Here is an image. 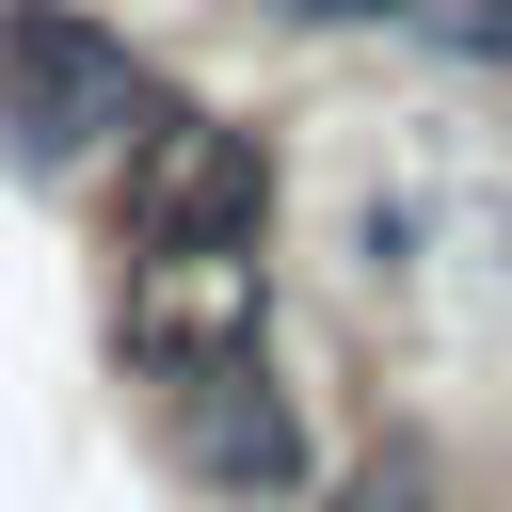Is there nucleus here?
<instances>
[{"label": "nucleus", "mask_w": 512, "mask_h": 512, "mask_svg": "<svg viewBox=\"0 0 512 512\" xmlns=\"http://www.w3.org/2000/svg\"><path fill=\"white\" fill-rule=\"evenodd\" d=\"M256 208H272V160H256V128H224V112H192V96H144V128H128V176H112L128 272H144V256H256Z\"/></svg>", "instance_id": "2"}, {"label": "nucleus", "mask_w": 512, "mask_h": 512, "mask_svg": "<svg viewBox=\"0 0 512 512\" xmlns=\"http://www.w3.org/2000/svg\"><path fill=\"white\" fill-rule=\"evenodd\" d=\"M352 16H384V32H416L448 64H512V0H352Z\"/></svg>", "instance_id": "5"}, {"label": "nucleus", "mask_w": 512, "mask_h": 512, "mask_svg": "<svg viewBox=\"0 0 512 512\" xmlns=\"http://www.w3.org/2000/svg\"><path fill=\"white\" fill-rule=\"evenodd\" d=\"M128 352H144L160 384L256 352V256H144V272H128Z\"/></svg>", "instance_id": "4"}, {"label": "nucleus", "mask_w": 512, "mask_h": 512, "mask_svg": "<svg viewBox=\"0 0 512 512\" xmlns=\"http://www.w3.org/2000/svg\"><path fill=\"white\" fill-rule=\"evenodd\" d=\"M144 48L80 0H0V160L16 176H80L96 144L144 128Z\"/></svg>", "instance_id": "1"}, {"label": "nucleus", "mask_w": 512, "mask_h": 512, "mask_svg": "<svg viewBox=\"0 0 512 512\" xmlns=\"http://www.w3.org/2000/svg\"><path fill=\"white\" fill-rule=\"evenodd\" d=\"M320 512H448V496H432V464H416V448H384V464H352Z\"/></svg>", "instance_id": "6"}, {"label": "nucleus", "mask_w": 512, "mask_h": 512, "mask_svg": "<svg viewBox=\"0 0 512 512\" xmlns=\"http://www.w3.org/2000/svg\"><path fill=\"white\" fill-rule=\"evenodd\" d=\"M176 416V480L192 496H224V512H272L288 480H304V416H288V384L256 368V352H224V368H192V384H160Z\"/></svg>", "instance_id": "3"}]
</instances>
